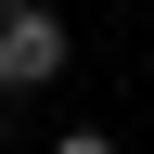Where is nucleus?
Segmentation results:
<instances>
[{
	"label": "nucleus",
	"instance_id": "f257e3e1",
	"mask_svg": "<svg viewBox=\"0 0 154 154\" xmlns=\"http://www.w3.org/2000/svg\"><path fill=\"white\" fill-rule=\"evenodd\" d=\"M64 13H51V0H0V90H13V103H26V90H51V77H64Z\"/></svg>",
	"mask_w": 154,
	"mask_h": 154
},
{
	"label": "nucleus",
	"instance_id": "f03ea898",
	"mask_svg": "<svg viewBox=\"0 0 154 154\" xmlns=\"http://www.w3.org/2000/svg\"><path fill=\"white\" fill-rule=\"evenodd\" d=\"M51 154H116V141H103V128H64V141H51Z\"/></svg>",
	"mask_w": 154,
	"mask_h": 154
}]
</instances>
